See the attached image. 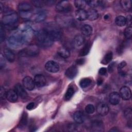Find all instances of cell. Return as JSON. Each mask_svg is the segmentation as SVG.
I'll return each instance as SVG.
<instances>
[{
	"label": "cell",
	"instance_id": "1",
	"mask_svg": "<svg viewBox=\"0 0 132 132\" xmlns=\"http://www.w3.org/2000/svg\"><path fill=\"white\" fill-rule=\"evenodd\" d=\"M32 29L26 27L23 29L16 31L10 35L7 39L8 45L12 48L20 47L29 40L31 38Z\"/></svg>",
	"mask_w": 132,
	"mask_h": 132
},
{
	"label": "cell",
	"instance_id": "2",
	"mask_svg": "<svg viewBox=\"0 0 132 132\" xmlns=\"http://www.w3.org/2000/svg\"><path fill=\"white\" fill-rule=\"evenodd\" d=\"M37 39L39 45L43 47H50L54 42L44 29L37 33Z\"/></svg>",
	"mask_w": 132,
	"mask_h": 132
},
{
	"label": "cell",
	"instance_id": "3",
	"mask_svg": "<svg viewBox=\"0 0 132 132\" xmlns=\"http://www.w3.org/2000/svg\"><path fill=\"white\" fill-rule=\"evenodd\" d=\"M44 29L54 41L60 39L62 36V31L60 28L55 24L47 25Z\"/></svg>",
	"mask_w": 132,
	"mask_h": 132
},
{
	"label": "cell",
	"instance_id": "4",
	"mask_svg": "<svg viewBox=\"0 0 132 132\" xmlns=\"http://www.w3.org/2000/svg\"><path fill=\"white\" fill-rule=\"evenodd\" d=\"M18 20V15L15 12H6L2 18V24L4 25H12Z\"/></svg>",
	"mask_w": 132,
	"mask_h": 132
},
{
	"label": "cell",
	"instance_id": "5",
	"mask_svg": "<svg viewBox=\"0 0 132 132\" xmlns=\"http://www.w3.org/2000/svg\"><path fill=\"white\" fill-rule=\"evenodd\" d=\"M71 4L67 1H62L58 2L56 6V10L60 13H67L71 10Z\"/></svg>",
	"mask_w": 132,
	"mask_h": 132
},
{
	"label": "cell",
	"instance_id": "6",
	"mask_svg": "<svg viewBox=\"0 0 132 132\" xmlns=\"http://www.w3.org/2000/svg\"><path fill=\"white\" fill-rule=\"evenodd\" d=\"M38 53L39 49L38 46L35 45H31L26 48L24 51H22L21 55L24 56H34L38 55Z\"/></svg>",
	"mask_w": 132,
	"mask_h": 132
},
{
	"label": "cell",
	"instance_id": "7",
	"mask_svg": "<svg viewBox=\"0 0 132 132\" xmlns=\"http://www.w3.org/2000/svg\"><path fill=\"white\" fill-rule=\"evenodd\" d=\"M45 68L48 72L56 73L59 70V65L55 61L50 60L45 63Z\"/></svg>",
	"mask_w": 132,
	"mask_h": 132
},
{
	"label": "cell",
	"instance_id": "8",
	"mask_svg": "<svg viewBox=\"0 0 132 132\" xmlns=\"http://www.w3.org/2000/svg\"><path fill=\"white\" fill-rule=\"evenodd\" d=\"M23 85L25 88L28 90H32L35 86L34 79L30 76H25L23 79Z\"/></svg>",
	"mask_w": 132,
	"mask_h": 132
},
{
	"label": "cell",
	"instance_id": "9",
	"mask_svg": "<svg viewBox=\"0 0 132 132\" xmlns=\"http://www.w3.org/2000/svg\"><path fill=\"white\" fill-rule=\"evenodd\" d=\"M24 88H25L24 87V86H23L21 84L18 83L15 85L14 90L15 91L19 96H20L22 99L25 100L27 98L28 95L27 93L26 92Z\"/></svg>",
	"mask_w": 132,
	"mask_h": 132
},
{
	"label": "cell",
	"instance_id": "10",
	"mask_svg": "<svg viewBox=\"0 0 132 132\" xmlns=\"http://www.w3.org/2000/svg\"><path fill=\"white\" fill-rule=\"evenodd\" d=\"M120 97L124 100H128L131 96V90L129 87L127 86H123L120 90Z\"/></svg>",
	"mask_w": 132,
	"mask_h": 132
},
{
	"label": "cell",
	"instance_id": "11",
	"mask_svg": "<svg viewBox=\"0 0 132 132\" xmlns=\"http://www.w3.org/2000/svg\"><path fill=\"white\" fill-rule=\"evenodd\" d=\"M34 80L35 86L39 88L45 86L46 82L44 76L40 74H38L35 75Z\"/></svg>",
	"mask_w": 132,
	"mask_h": 132
},
{
	"label": "cell",
	"instance_id": "12",
	"mask_svg": "<svg viewBox=\"0 0 132 132\" xmlns=\"http://www.w3.org/2000/svg\"><path fill=\"white\" fill-rule=\"evenodd\" d=\"M96 110L99 114L105 116L108 113L109 109L107 104L103 103H100L97 105Z\"/></svg>",
	"mask_w": 132,
	"mask_h": 132
},
{
	"label": "cell",
	"instance_id": "13",
	"mask_svg": "<svg viewBox=\"0 0 132 132\" xmlns=\"http://www.w3.org/2000/svg\"><path fill=\"white\" fill-rule=\"evenodd\" d=\"M77 72V68L75 65H72L66 70L65 75L68 78L73 79L76 76Z\"/></svg>",
	"mask_w": 132,
	"mask_h": 132
},
{
	"label": "cell",
	"instance_id": "14",
	"mask_svg": "<svg viewBox=\"0 0 132 132\" xmlns=\"http://www.w3.org/2000/svg\"><path fill=\"white\" fill-rule=\"evenodd\" d=\"M120 94L117 92H112L110 93L109 96V101L112 105L118 104L120 101Z\"/></svg>",
	"mask_w": 132,
	"mask_h": 132
},
{
	"label": "cell",
	"instance_id": "15",
	"mask_svg": "<svg viewBox=\"0 0 132 132\" xmlns=\"http://www.w3.org/2000/svg\"><path fill=\"white\" fill-rule=\"evenodd\" d=\"M18 10L20 12H31L32 7L30 4L27 2H21L18 5Z\"/></svg>",
	"mask_w": 132,
	"mask_h": 132
},
{
	"label": "cell",
	"instance_id": "16",
	"mask_svg": "<svg viewBox=\"0 0 132 132\" xmlns=\"http://www.w3.org/2000/svg\"><path fill=\"white\" fill-rule=\"evenodd\" d=\"M18 95L14 90L9 89L7 91L6 97L7 100L10 102H15L18 98Z\"/></svg>",
	"mask_w": 132,
	"mask_h": 132
},
{
	"label": "cell",
	"instance_id": "17",
	"mask_svg": "<svg viewBox=\"0 0 132 132\" xmlns=\"http://www.w3.org/2000/svg\"><path fill=\"white\" fill-rule=\"evenodd\" d=\"M75 17L80 21H83L87 19V12L84 9H77L75 11Z\"/></svg>",
	"mask_w": 132,
	"mask_h": 132
},
{
	"label": "cell",
	"instance_id": "18",
	"mask_svg": "<svg viewBox=\"0 0 132 132\" xmlns=\"http://www.w3.org/2000/svg\"><path fill=\"white\" fill-rule=\"evenodd\" d=\"M73 119L77 124H81L84 122L85 115L81 111H77L73 114Z\"/></svg>",
	"mask_w": 132,
	"mask_h": 132
},
{
	"label": "cell",
	"instance_id": "19",
	"mask_svg": "<svg viewBox=\"0 0 132 132\" xmlns=\"http://www.w3.org/2000/svg\"><path fill=\"white\" fill-rule=\"evenodd\" d=\"M91 127L93 131H102L104 130L103 123L100 121H94L91 124Z\"/></svg>",
	"mask_w": 132,
	"mask_h": 132
},
{
	"label": "cell",
	"instance_id": "20",
	"mask_svg": "<svg viewBox=\"0 0 132 132\" xmlns=\"http://www.w3.org/2000/svg\"><path fill=\"white\" fill-rule=\"evenodd\" d=\"M5 58L10 62H13L15 59V54L10 49L5 48L4 51Z\"/></svg>",
	"mask_w": 132,
	"mask_h": 132
},
{
	"label": "cell",
	"instance_id": "21",
	"mask_svg": "<svg viewBox=\"0 0 132 132\" xmlns=\"http://www.w3.org/2000/svg\"><path fill=\"white\" fill-rule=\"evenodd\" d=\"M87 19L90 21L97 19L98 17V13L97 10L93 8L89 9L87 11Z\"/></svg>",
	"mask_w": 132,
	"mask_h": 132
},
{
	"label": "cell",
	"instance_id": "22",
	"mask_svg": "<svg viewBox=\"0 0 132 132\" xmlns=\"http://www.w3.org/2000/svg\"><path fill=\"white\" fill-rule=\"evenodd\" d=\"M92 27L88 24H85L81 28V32L85 36H90L92 34Z\"/></svg>",
	"mask_w": 132,
	"mask_h": 132
},
{
	"label": "cell",
	"instance_id": "23",
	"mask_svg": "<svg viewBox=\"0 0 132 132\" xmlns=\"http://www.w3.org/2000/svg\"><path fill=\"white\" fill-rule=\"evenodd\" d=\"M58 54L63 58H67L70 56V51L64 47H61L58 50Z\"/></svg>",
	"mask_w": 132,
	"mask_h": 132
},
{
	"label": "cell",
	"instance_id": "24",
	"mask_svg": "<svg viewBox=\"0 0 132 132\" xmlns=\"http://www.w3.org/2000/svg\"><path fill=\"white\" fill-rule=\"evenodd\" d=\"M74 42L76 47H80L84 45L85 43V38L82 35H77L74 38Z\"/></svg>",
	"mask_w": 132,
	"mask_h": 132
},
{
	"label": "cell",
	"instance_id": "25",
	"mask_svg": "<svg viewBox=\"0 0 132 132\" xmlns=\"http://www.w3.org/2000/svg\"><path fill=\"white\" fill-rule=\"evenodd\" d=\"M46 16V14L44 11H39L37 12L34 15V20L36 22H41L43 21Z\"/></svg>",
	"mask_w": 132,
	"mask_h": 132
},
{
	"label": "cell",
	"instance_id": "26",
	"mask_svg": "<svg viewBox=\"0 0 132 132\" xmlns=\"http://www.w3.org/2000/svg\"><path fill=\"white\" fill-rule=\"evenodd\" d=\"M122 7L125 10L129 11L131 9V1L130 0H122L120 1Z\"/></svg>",
	"mask_w": 132,
	"mask_h": 132
},
{
	"label": "cell",
	"instance_id": "27",
	"mask_svg": "<svg viewBox=\"0 0 132 132\" xmlns=\"http://www.w3.org/2000/svg\"><path fill=\"white\" fill-rule=\"evenodd\" d=\"M115 23L119 26H123L126 24V18L123 15H119L115 19Z\"/></svg>",
	"mask_w": 132,
	"mask_h": 132
},
{
	"label": "cell",
	"instance_id": "28",
	"mask_svg": "<svg viewBox=\"0 0 132 132\" xmlns=\"http://www.w3.org/2000/svg\"><path fill=\"white\" fill-rule=\"evenodd\" d=\"M90 49V43L89 42H87L83 46V47L81 49L80 52H79V56H84L87 55Z\"/></svg>",
	"mask_w": 132,
	"mask_h": 132
},
{
	"label": "cell",
	"instance_id": "29",
	"mask_svg": "<svg viewBox=\"0 0 132 132\" xmlns=\"http://www.w3.org/2000/svg\"><path fill=\"white\" fill-rule=\"evenodd\" d=\"M74 93V90L73 88L72 87H69L68 88V89L65 93L64 97V100L65 101L70 100L71 98V97H72V96L73 95Z\"/></svg>",
	"mask_w": 132,
	"mask_h": 132
},
{
	"label": "cell",
	"instance_id": "30",
	"mask_svg": "<svg viewBox=\"0 0 132 132\" xmlns=\"http://www.w3.org/2000/svg\"><path fill=\"white\" fill-rule=\"evenodd\" d=\"M91 83V80L88 78H84L80 80L79 82L80 86L82 88L88 87Z\"/></svg>",
	"mask_w": 132,
	"mask_h": 132
},
{
	"label": "cell",
	"instance_id": "31",
	"mask_svg": "<svg viewBox=\"0 0 132 132\" xmlns=\"http://www.w3.org/2000/svg\"><path fill=\"white\" fill-rule=\"evenodd\" d=\"M74 5L78 9H84L87 5V3L85 1L77 0L74 1Z\"/></svg>",
	"mask_w": 132,
	"mask_h": 132
},
{
	"label": "cell",
	"instance_id": "32",
	"mask_svg": "<svg viewBox=\"0 0 132 132\" xmlns=\"http://www.w3.org/2000/svg\"><path fill=\"white\" fill-rule=\"evenodd\" d=\"M112 58V52H108L104 56L103 61H102V63L106 64L111 61Z\"/></svg>",
	"mask_w": 132,
	"mask_h": 132
},
{
	"label": "cell",
	"instance_id": "33",
	"mask_svg": "<svg viewBox=\"0 0 132 132\" xmlns=\"http://www.w3.org/2000/svg\"><path fill=\"white\" fill-rule=\"evenodd\" d=\"M124 35L125 37L129 39H130L132 35V27L131 26L127 27L124 30Z\"/></svg>",
	"mask_w": 132,
	"mask_h": 132
},
{
	"label": "cell",
	"instance_id": "34",
	"mask_svg": "<svg viewBox=\"0 0 132 132\" xmlns=\"http://www.w3.org/2000/svg\"><path fill=\"white\" fill-rule=\"evenodd\" d=\"M6 37V32L4 29V27L3 25L1 23L0 26V41L1 42H3Z\"/></svg>",
	"mask_w": 132,
	"mask_h": 132
},
{
	"label": "cell",
	"instance_id": "35",
	"mask_svg": "<svg viewBox=\"0 0 132 132\" xmlns=\"http://www.w3.org/2000/svg\"><path fill=\"white\" fill-rule=\"evenodd\" d=\"M101 2L98 1H87L86 3L87 5H88L90 7L94 8L98 6Z\"/></svg>",
	"mask_w": 132,
	"mask_h": 132
},
{
	"label": "cell",
	"instance_id": "36",
	"mask_svg": "<svg viewBox=\"0 0 132 132\" xmlns=\"http://www.w3.org/2000/svg\"><path fill=\"white\" fill-rule=\"evenodd\" d=\"M27 123V114L26 112H24L21 119L20 124L21 125V126H24L26 125Z\"/></svg>",
	"mask_w": 132,
	"mask_h": 132
},
{
	"label": "cell",
	"instance_id": "37",
	"mask_svg": "<svg viewBox=\"0 0 132 132\" xmlns=\"http://www.w3.org/2000/svg\"><path fill=\"white\" fill-rule=\"evenodd\" d=\"M95 111L94 106L92 104H88L85 107V111L88 114H92Z\"/></svg>",
	"mask_w": 132,
	"mask_h": 132
},
{
	"label": "cell",
	"instance_id": "38",
	"mask_svg": "<svg viewBox=\"0 0 132 132\" xmlns=\"http://www.w3.org/2000/svg\"><path fill=\"white\" fill-rule=\"evenodd\" d=\"M124 115L125 118L131 121V118H132V112H131V109L130 108H127L124 111Z\"/></svg>",
	"mask_w": 132,
	"mask_h": 132
},
{
	"label": "cell",
	"instance_id": "39",
	"mask_svg": "<svg viewBox=\"0 0 132 132\" xmlns=\"http://www.w3.org/2000/svg\"><path fill=\"white\" fill-rule=\"evenodd\" d=\"M32 3L33 5L37 7H41L43 6V4H44V2L42 1H39V0H36V1H32Z\"/></svg>",
	"mask_w": 132,
	"mask_h": 132
},
{
	"label": "cell",
	"instance_id": "40",
	"mask_svg": "<svg viewBox=\"0 0 132 132\" xmlns=\"http://www.w3.org/2000/svg\"><path fill=\"white\" fill-rule=\"evenodd\" d=\"M7 92L5 91V89L4 87H1L0 89V97L2 99H5L6 97Z\"/></svg>",
	"mask_w": 132,
	"mask_h": 132
},
{
	"label": "cell",
	"instance_id": "41",
	"mask_svg": "<svg viewBox=\"0 0 132 132\" xmlns=\"http://www.w3.org/2000/svg\"><path fill=\"white\" fill-rule=\"evenodd\" d=\"M115 65H116L115 62H112L109 65L107 69V71H108L109 73H112L113 71Z\"/></svg>",
	"mask_w": 132,
	"mask_h": 132
},
{
	"label": "cell",
	"instance_id": "42",
	"mask_svg": "<svg viewBox=\"0 0 132 132\" xmlns=\"http://www.w3.org/2000/svg\"><path fill=\"white\" fill-rule=\"evenodd\" d=\"M126 62L125 61H122L121 63H120L118 65V70L119 71L122 70L126 65Z\"/></svg>",
	"mask_w": 132,
	"mask_h": 132
},
{
	"label": "cell",
	"instance_id": "43",
	"mask_svg": "<svg viewBox=\"0 0 132 132\" xmlns=\"http://www.w3.org/2000/svg\"><path fill=\"white\" fill-rule=\"evenodd\" d=\"M107 69L104 67H102V68H100L98 70V73L101 75H105L107 73Z\"/></svg>",
	"mask_w": 132,
	"mask_h": 132
},
{
	"label": "cell",
	"instance_id": "44",
	"mask_svg": "<svg viewBox=\"0 0 132 132\" xmlns=\"http://www.w3.org/2000/svg\"><path fill=\"white\" fill-rule=\"evenodd\" d=\"M69 130L70 131H76V129L77 128V126L75 124H69L68 127Z\"/></svg>",
	"mask_w": 132,
	"mask_h": 132
},
{
	"label": "cell",
	"instance_id": "45",
	"mask_svg": "<svg viewBox=\"0 0 132 132\" xmlns=\"http://www.w3.org/2000/svg\"><path fill=\"white\" fill-rule=\"evenodd\" d=\"M35 103L34 102H31V103H29L27 105V106L26 107V108L28 110H30L35 107Z\"/></svg>",
	"mask_w": 132,
	"mask_h": 132
},
{
	"label": "cell",
	"instance_id": "46",
	"mask_svg": "<svg viewBox=\"0 0 132 132\" xmlns=\"http://www.w3.org/2000/svg\"><path fill=\"white\" fill-rule=\"evenodd\" d=\"M5 65V60L4 58H3V56L1 55V58H0V65H1V68H2L4 67Z\"/></svg>",
	"mask_w": 132,
	"mask_h": 132
},
{
	"label": "cell",
	"instance_id": "47",
	"mask_svg": "<svg viewBox=\"0 0 132 132\" xmlns=\"http://www.w3.org/2000/svg\"><path fill=\"white\" fill-rule=\"evenodd\" d=\"M126 18V24H128L129 25V26H131V15H129L127 16Z\"/></svg>",
	"mask_w": 132,
	"mask_h": 132
},
{
	"label": "cell",
	"instance_id": "48",
	"mask_svg": "<svg viewBox=\"0 0 132 132\" xmlns=\"http://www.w3.org/2000/svg\"><path fill=\"white\" fill-rule=\"evenodd\" d=\"M85 60L84 58H80V59H78L77 60H76V63L77 64H79V65H81L82 64L84 63Z\"/></svg>",
	"mask_w": 132,
	"mask_h": 132
},
{
	"label": "cell",
	"instance_id": "49",
	"mask_svg": "<svg viewBox=\"0 0 132 132\" xmlns=\"http://www.w3.org/2000/svg\"><path fill=\"white\" fill-rule=\"evenodd\" d=\"M103 79L101 78H99L97 80V84L98 86H100L103 84Z\"/></svg>",
	"mask_w": 132,
	"mask_h": 132
},
{
	"label": "cell",
	"instance_id": "50",
	"mask_svg": "<svg viewBox=\"0 0 132 132\" xmlns=\"http://www.w3.org/2000/svg\"><path fill=\"white\" fill-rule=\"evenodd\" d=\"M119 130L117 129V128H116V127H114V128H112V129H111L110 130H109V131H114V132H115V131H118Z\"/></svg>",
	"mask_w": 132,
	"mask_h": 132
},
{
	"label": "cell",
	"instance_id": "51",
	"mask_svg": "<svg viewBox=\"0 0 132 132\" xmlns=\"http://www.w3.org/2000/svg\"><path fill=\"white\" fill-rule=\"evenodd\" d=\"M104 19H105V20H107L108 18H109V15H108V14H106L105 16H104Z\"/></svg>",
	"mask_w": 132,
	"mask_h": 132
}]
</instances>
